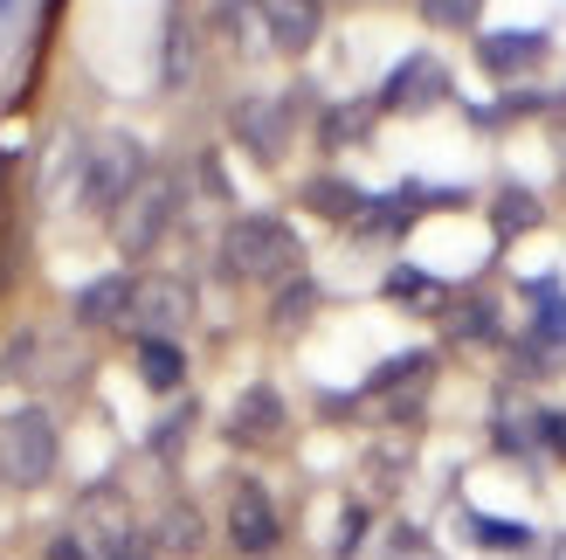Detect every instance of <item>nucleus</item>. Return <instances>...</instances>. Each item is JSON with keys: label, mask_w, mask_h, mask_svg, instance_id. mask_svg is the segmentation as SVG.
I'll return each mask as SVG.
<instances>
[{"label": "nucleus", "mask_w": 566, "mask_h": 560, "mask_svg": "<svg viewBox=\"0 0 566 560\" xmlns=\"http://www.w3.org/2000/svg\"><path fill=\"white\" fill-rule=\"evenodd\" d=\"M539 436L553 443V450H566V415H559V408H546V415H539Z\"/></svg>", "instance_id": "a878e982"}, {"label": "nucleus", "mask_w": 566, "mask_h": 560, "mask_svg": "<svg viewBox=\"0 0 566 560\" xmlns=\"http://www.w3.org/2000/svg\"><path fill=\"white\" fill-rule=\"evenodd\" d=\"M132 291H138L132 277H97V284L76 298V319H83V325H111V319L132 304Z\"/></svg>", "instance_id": "ddd939ff"}, {"label": "nucleus", "mask_w": 566, "mask_h": 560, "mask_svg": "<svg viewBox=\"0 0 566 560\" xmlns=\"http://www.w3.org/2000/svg\"><path fill=\"white\" fill-rule=\"evenodd\" d=\"M476 55H484V70L512 76V70H532L546 55V35H532V28H518V35H476Z\"/></svg>", "instance_id": "1a4fd4ad"}, {"label": "nucleus", "mask_w": 566, "mask_h": 560, "mask_svg": "<svg viewBox=\"0 0 566 560\" xmlns=\"http://www.w3.org/2000/svg\"><path fill=\"white\" fill-rule=\"evenodd\" d=\"M318 0H270V35L283 55H304L311 42H318Z\"/></svg>", "instance_id": "6e6552de"}, {"label": "nucleus", "mask_w": 566, "mask_h": 560, "mask_svg": "<svg viewBox=\"0 0 566 560\" xmlns=\"http://www.w3.org/2000/svg\"><path fill=\"white\" fill-rule=\"evenodd\" d=\"M387 298H415V312H429V304L442 298V284H436L429 270H394L387 277Z\"/></svg>", "instance_id": "6ab92c4d"}, {"label": "nucleus", "mask_w": 566, "mask_h": 560, "mask_svg": "<svg viewBox=\"0 0 566 560\" xmlns=\"http://www.w3.org/2000/svg\"><path fill=\"white\" fill-rule=\"evenodd\" d=\"M138 187H146V159H138V146H132L125 132L97 138L91 159H83V201H91L97 215H118Z\"/></svg>", "instance_id": "f03ea898"}, {"label": "nucleus", "mask_w": 566, "mask_h": 560, "mask_svg": "<svg viewBox=\"0 0 566 560\" xmlns=\"http://www.w3.org/2000/svg\"><path fill=\"white\" fill-rule=\"evenodd\" d=\"M55 470V423L42 408L0 415V478L8 485H42Z\"/></svg>", "instance_id": "7ed1b4c3"}, {"label": "nucleus", "mask_w": 566, "mask_h": 560, "mask_svg": "<svg viewBox=\"0 0 566 560\" xmlns=\"http://www.w3.org/2000/svg\"><path fill=\"white\" fill-rule=\"evenodd\" d=\"M497 229H504V236H518V229H539V201H532L525 187H504V201H497Z\"/></svg>", "instance_id": "a211bd4d"}, {"label": "nucleus", "mask_w": 566, "mask_h": 560, "mask_svg": "<svg viewBox=\"0 0 566 560\" xmlns=\"http://www.w3.org/2000/svg\"><path fill=\"white\" fill-rule=\"evenodd\" d=\"M553 560H566V540H553Z\"/></svg>", "instance_id": "bb28decb"}, {"label": "nucleus", "mask_w": 566, "mask_h": 560, "mask_svg": "<svg viewBox=\"0 0 566 560\" xmlns=\"http://www.w3.org/2000/svg\"><path fill=\"white\" fill-rule=\"evenodd\" d=\"M359 533H366V512H359V506H346V533H338V553H353V547H359Z\"/></svg>", "instance_id": "393cba45"}, {"label": "nucleus", "mask_w": 566, "mask_h": 560, "mask_svg": "<svg viewBox=\"0 0 566 560\" xmlns=\"http://www.w3.org/2000/svg\"><path fill=\"white\" fill-rule=\"evenodd\" d=\"M304 201L318 208V215H332V221H359V215H366V194L346 187V180H311V187H304Z\"/></svg>", "instance_id": "2eb2a0df"}, {"label": "nucleus", "mask_w": 566, "mask_h": 560, "mask_svg": "<svg viewBox=\"0 0 566 560\" xmlns=\"http://www.w3.org/2000/svg\"><path fill=\"white\" fill-rule=\"evenodd\" d=\"M276 506H270V491L263 485H235V498H229V540H235V553H270L276 547Z\"/></svg>", "instance_id": "0eeeda50"}, {"label": "nucleus", "mask_w": 566, "mask_h": 560, "mask_svg": "<svg viewBox=\"0 0 566 560\" xmlns=\"http://www.w3.org/2000/svg\"><path fill=\"white\" fill-rule=\"evenodd\" d=\"M187 312H193V298H187L180 277H146V284L132 291V319H138L146 340H174L187 325Z\"/></svg>", "instance_id": "39448f33"}, {"label": "nucleus", "mask_w": 566, "mask_h": 560, "mask_svg": "<svg viewBox=\"0 0 566 560\" xmlns=\"http://www.w3.org/2000/svg\"><path fill=\"white\" fill-rule=\"evenodd\" d=\"M159 547H166V553H193V547H201V512H193V506H174V512L159 519Z\"/></svg>", "instance_id": "f3484780"}, {"label": "nucleus", "mask_w": 566, "mask_h": 560, "mask_svg": "<svg viewBox=\"0 0 566 560\" xmlns=\"http://www.w3.org/2000/svg\"><path fill=\"white\" fill-rule=\"evenodd\" d=\"M470 540H476V547H491V553H518V547H532L525 526H512V519H484V512L470 519Z\"/></svg>", "instance_id": "dca6fc26"}, {"label": "nucleus", "mask_w": 566, "mask_h": 560, "mask_svg": "<svg viewBox=\"0 0 566 560\" xmlns=\"http://www.w3.org/2000/svg\"><path fill=\"white\" fill-rule=\"evenodd\" d=\"M532 325H539L546 346H566V291L553 284V277H539V284H532Z\"/></svg>", "instance_id": "4468645a"}, {"label": "nucleus", "mask_w": 566, "mask_h": 560, "mask_svg": "<svg viewBox=\"0 0 566 560\" xmlns=\"http://www.w3.org/2000/svg\"><path fill=\"white\" fill-rule=\"evenodd\" d=\"M359 132H366V111H359V104H338V111H325V146H353Z\"/></svg>", "instance_id": "412c9836"}, {"label": "nucleus", "mask_w": 566, "mask_h": 560, "mask_svg": "<svg viewBox=\"0 0 566 560\" xmlns=\"http://www.w3.org/2000/svg\"><path fill=\"white\" fill-rule=\"evenodd\" d=\"M311 304H318V284H304V277H297V284H283V298H276V325H297Z\"/></svg>", "instance_id": "4be33fe9"}, {"label": "nucleus", "mask_w": 566, "mask_h": 560, "mask_svg": "<svg viewBox=\"0 0 566 560\" xmlns=\"http://www.w3.org/2000/svg\"><path fill=\"white\" fill-rule=\"evenodd\" d=\"M476 8L484 0H421V21L429 28H476Z\"/></svg>", "instance_id": "aec40b11"}, {"label": "nucleus", "mask_w": 566, "mask_h": 560, "mask_svg": "<svg viewBox=\"0 0 566 560\" xmlns=\"http://www.w3.org/2000/svg\"><path fill=\"white\" fill-rule=\"evenodd\" d=\"M297 263V236L283 229V221L270 215H249L229 229V277H242V284H270V277H291Z\"/></svg>", "instance_id": "f257e3e1"}, {"label": "nucleus", "mask_w": 566, "mask_h": 560, "mask_svg": "<svg viewBox=\"0 0 566 560\" xmlns=\"http://www.w3.org/2000/svg\"><path fill=\"white\" fill-rule=\"evenodd\" d=\"M276 429H283V402H276V387H249V395L235 402L229 436H235V443H263V436H276Z\"/></svg>", "instance_id": "9b49d317"}, {"label": "nucleus", "mask_w": 566, "mask_h": 560, "mask_svg": "<svg viewBox=\"0 0 566 560\" xmlns=\"http://www.w3.org/2000/svg\"><path fill=\"white\" fill-rule=\"evenodd\" d=\"M442 97H449V70L436 63V55H408V63L387 76V91H380L387 111H436Z\"/></svg>", "instance_id": "423d86ee"}, {"label": "nucleus", "mask_w": 566, "mask_h": 560, "mask_svg": "<svg viewBox=\"0 0 566 560\" xmlns=\"http://www.w3.org/2000/svg\"><path fill=\"white\" fill-rule=\"evenodd\" d=\"M49 560H97V553L83 547L76 533H55V540H49Z\"/></svg>", "instance_id": "b1692460"}, {"label": "nucleus", "mask_w": 566, "mask_h": 560, "mask_svg": "<svg viewBox=\"0 0 566 560\" xmlns=\"http://www.w3.org/2000/svg\"><path fill=\"white\" fill-rule=\"evenodd\" d=\"M104 560H153V540H146V533H132V526H125L118 540H104Z\"/></svg>", "instance_id": "5701e85b"}, {"label": "nucleus", "mask_w": 566, "mask_h": 560, "mask_svg": "<svg viewBox=\"0 0 566 560\" xmlns=\"http://www.w3.org/2000/svg\"><path fill=\"white\" fill-rule=\"evenodd\" d=\"M174 201H180L174 180H159V174H153V180L118 208V242L132 249V257H138V249H153V242L166 236V221H174Z\"/></svg>", "instance_id": "20e7f679"}, {"label": "nucleus", "mask_w": 566, "mask_h": 560, "mask_svg": "<svg viewBox=\"0 0 566 560\" xmlns=\"http://www.w3.org/2000/svg\"><path fill=\"white\" fill-rule=\"evenodd\" d=\"M235 138L256 159H283V111L276 104H235Z\"/></svg>", "instance_id": "9d476101"}, {"label": "nucleus", "mask_w": 566, "mask_h": 560, "mask_svg": "<svg viewBox=\"0 0 566 560\" xmlns=\"http://www.w3.org/2000/svg\"><path fill=\"white\" fill-rule=\"evenodd\" d=\"M138 381L159 387V395H174V387L187 381V353L174 340H138Z\"/></svg>", "instance_id": "f8f14e48"}]
</instances>
